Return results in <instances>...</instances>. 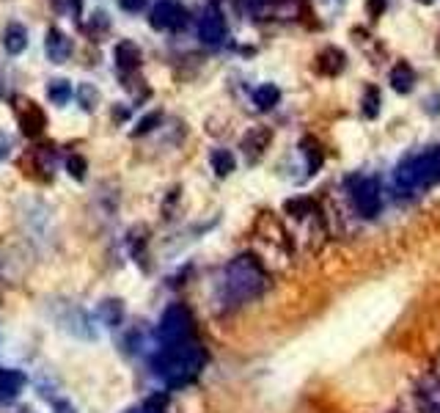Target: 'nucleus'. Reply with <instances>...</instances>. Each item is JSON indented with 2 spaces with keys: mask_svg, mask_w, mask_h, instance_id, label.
I'll return each instance as SVG.
<instances>
[{
  "mask_svg": "<svg viewBox=\"0 0 440 413\" xmlns=\"http://www.w3.org/2000/svg\"><path fill=\"white\" fill-rule=\"evenodd\" d=\"M160 118H163V114H160V111H155V114L143 116L141 121H138V127L132 130V135H146V132H152V130L160 124Z\"/></svg>",
  "mask_w": 440,
  "mask_h": 413,
  "instance_id": "24",
  "label": "nucleus"
},
{
  "mask_svg": "<svg viewBox=\"0 0 440 413\" xmlns=\"http://www.w3.org/2000/svg\"><path fill=\"white\" fill-rule=\"evenodd\" d=\"M308 210H311V201H308V198H292V201H286V212H292L294 218H303Z\"/></svg>",
  "mask_w": 440,
  "mask_h": 413,
  "instance_id": "25",
  "label": "nucleus"
},
{
  "mask_svg": "<svg viewBox=\"0 0 440 413\" xmlns=\"http://www.w3.org/2000/svg\"><path fill=\"white\" fill-rule=\"evenodd\" d=\"M77 100H80V105H83L86 111H94V108L100 105V91H97L94 86L83 83V86L77 88Z\"/></svg>",
  "mask_w": 440,
  "mask_h": 413,
  "instance_id": "23",
  "label": "nucleus"
},
{
  "mask_svg": "<svg viewBox=\"0 0 440 413\" xmlns=\"http://www.w3.org/2000/svg\"><path fill=\"white\" fill-rule=\"evenodd\" d=\"M265 287H267V276H265L262 265L248 254L231 259L223 270V300L231 306L259 297L265 293Z\"/></svg>",
  "mask_w": 440,
  "mask_h": 413,
  "instance_id": "2",
  "label": "nucleus"
},
{
  "mask_svg": "<svg viewBox=\"0 0 440 413\" xmlns=\"http://www.w3.org/2000/svg\"><path fill=\"white\" fill-rule=\"evenodd\" d=\"M152 28L155 31H179L187 25V11L182 3L176 0H160L155 8H152V17H149Z\"/></svg>",
  "mask_w": 440,
  "mask_h": 413,
  "instance_id": "6",
  "label": "nucleus"
},
{
  "mask_svg": "<svg viewBox=\"0 0 440 413\" xmlns=\"http://www.w3.org/2000/svg\"><path fill=\"white\" fill-rule=\"evenodd\" d=\"M53 413H77L74 408H72V403H55V408H53Z\"/></svg>",
  "mask_w": 440,
  "mask_h": 413,
  "instance_id": "30",
  "label": "nucleus"
},
{
  "mask_svg": "<svg viewBox=\"0 0 440 413\" xmlns=\"http://www.w3.org/2000/svg\"><path fill=\"white\" fill-rule=\"evenodd\" d=\"M58 322L63 325V331H69V334H74V336H80V339H97L94 320H91L83 309H77V306H69L66 314L58 317Z\"/></svg>",
  "mask_w": 440,
  "mask_h": 413,
  "instance_id": "8",
  "label": "nucleus"
},
{
  "mask_svg": "<svg viewBox=\"0 0 440 413\" xmlns=\"http://www.w3.org/2000/svg\"><path fill=\"white\" fill-rule=\"evenodd\" d=\"M421 3H432V0H421Z\"/></svg>",
  "mask_w": 440,
  "mask_h": 413,
  "instance_id": "32",
  "label": "nucleus"
},
{
  "mask_svg": "<svg viewBox=\"0 0 440 413\" xmlns=\"http://www.w3.org/2000/svg\"><path fill=\"white\" fill-rule=\"evenodd\" d=\"M438 53H440V39H438Z\"/></svg>",
  "mask_w": 440,
  "mask_h": 413,
  "instance_id": "33",
  "label": "nucleus"
},
{
  "mask_svg": "<svg viewBox=\"0 0 440 413\" xmlns=\"http://www.w3.org/2000/svg\"><path fill=\"white\" fill-rule=\"evenodd\" d=\"M45 114H42V108L36 105V102H22V108H19V127H22V132L28 135V138H36V135H42L45 132Z\"/></svg>",
  "mask_w": 440,
  "mask_h": 413,
  "instance_id": "10",
  "label": "nucleus"
},
{
  "mask_svg": "<svg viewBox=\"0 0 440 413\" xmlns=\"http://www.w3.org/2000/svg\"><path fill=\"white\" fill-rule=\"evenodd\" d=\"M25 389V375L17 369H0V403H14Z\"/></svg>",
  "mask_w": 440,
  "mask_h": 413,
  "instance_id": "11",
  "label": "nucleus"
},
{
  "mask_svg": "<svg viewBox=\"0 0 440 413\" xmlns=\"http://www.w3.org/2000/svg\"><path fill=\"white\" fill-rule=\"evenodd\" d=\"M278 100H281V91H278V86H273V83H265V86H259V88L253 91V102H256L259 111H270V108H275Z\"/></svg>",
  "mask_w": 440,
  "mask_h": 413,
  "instance_id": "18",
  "label": "nucleus"
},
{
  "mask_svg": "<svg viewBox=\"0 0 440 413\" xmlns=\"http://www.w3.org/2000/svg\"><path fill=\"white\" fill-rule=\"evenodd\" d=\"M8 149H11V141H8V135H3V132H0V160H6V157H8Z\"/></svg>",
  "mask_w": 440,
  "mask_h": 413,
  "instance_id": "28",
  "label": "nucleus"
},
{
  "mask_svg": "<svg viewBox=\"0 0 440 413\" xmlns=\"http://www.w3.org/2000/svg\"><path fill=\"white\" fill-rule=\"evenodd\" d=\"M157 339H160V348L163 345L184 342V339H193V317H190V311L184 306L165 309L163 320L157 325Z\"/></svg>",
  "mask_w": 440,
  "mask_h": 413,
  "instance_id": "5",
  "label": "nucleus"
},
{
  "mask_svg": "<svg viewBox=\"0 0 440 413\" xmlns=\"http://www.w3.org/2000/svg\"><path fill=\"white\" fill-rule=\"evenodd\" d=\"M212 3H218V0H212Z\"/></svg>",
  "mask_w": 440,
  "mask_h": 413,
  "instance_id": "34",
  "label": "nucleus"
},
{
  "mask_svg": "<svg viewBox=\"0 0 440 413\" xmlns=\"http://www.w3.org/2000/svg\"><path fill=\"white\" fill-rule=\"evenodd\" d=\"M204 361H207L204 348L196 339H184L176 345H163L152 358V369L165 386L176 389V386L190 383L204 369Z\"/></svg>",
  "mask_w": 440,
  "mask_h": 413,
  "instance_id": "1",
  "label": "nucleus"
},
{
  "mask_svg": "<svg viewBox=\"0 0 440 413\" xmlns=\"http://www.w3.org/2000/svg\"><path fill=\"white\" fill-rule=\"evenodd\" d=\"M413 86H416V72L410 69V63L407 61L393 63V69H391V88L399 91V94H407V91H413Z\"/></svg>",
  "mask_w": 440,
  "mask_h": 413,
  "instance_id": "16",
  "label": "nucleus"
},
{
  "mask_svg": "<svg viewBox=\"0 0 440 413\" xmlns=\"http://www.w3.org/2000/svg\"><path fill=\"white\" fill-rule=\"evenodd\" d=\"M47 97H50V102H55V105H66L72 100V83L69 80H50Z\"/></svg>",
  "mask_w": 440,
  "mask_h": 413,
  "instance_id": "20",
  "label": "nucleus"
},
{
  "mask_svg": "<svg viewBox=\"0 0 440 413\" xmlns=\"http://www.w3.org/2000/svg\"><path fill=\"white\" fill-rule=\"evenodd\" d=\"M349 198H352V207L358 210V215H363V218H375L383 210V190L375 177L349 179Z\"/></svg>",
  "mask_w": 440,
  "mask_h": 413,
  "instance_id": "4",
  "label": "nucleus"
},
{
  "mask_svg": "<svg viewBox=\"0 0 440 413\" xmlns=\"http://www.w3.org/2000/svg\"><path fill=\"white\" fill-rule=\"evenodd\" d=\"M198 39L204 45H212V47H218L220 42L226 39V20H223V14L215 6H210L201 14V20H198Z\"/></svg>",
  "mask_w": 440,
  "mask_h": 413,
  "instance_id": "7",
  "label": "nucleus"
},
{
  "mask_svg": "<svg viewBox=\"0 0 440 413\" xmlns=\"http://www.w3.org/2000/svg\"><path fill=\"white\" fill-rule=\"evenodd\" d=\"M118 6H121L124 11H129V14H138V11L146 8V0H118Z\"/></svg>",
  "mask_w": 440,
  "mask_h": 413,
  "instance_id": "27",
  "label": "nucleus"
},
{
  "mask_svg": "<svg viewBox=\"0 0 440 413\" xmlns=\"http://www.w3.org/2000/svg\"><path fill=\"white\" fill-rule=\"evenodd\" d=\"M45 50H47V59L53 63H66L72 59V39L66 33H61L58 28H50L47 39H45Z\"/></svg>",
  "mask_w": 440,
  "mask_h": 413,
  "instance_id": "9",
  "label": "nucleus"
},
{
  "mask_svg": "<svg viewBox=\"0 0 440 413\" xmlns=\"http://www.w3.org/2000/svg\"><path fill=\"white\" fill-rule=\"evenodd\" d=\"M270 130L267 127H256V130H251L245 138H242V149H245V157L253 163V160H259L262 157V152L267 149V143H270Z\"/></svg>",
  "mask_w": 440,
  "mask_h": 413,
  "instance_id": "12",
  "label": "nucleus"
},
{
  "mask_svg": "<svg viewBox=\"0 0 440 413\" xmlns=\"http://www.w3.org/2000/svg\"><path fill=\"white\" fill-rule=\"evenodd\" d=\"M210 160H212V171H215L218 177H228V174L234 171V166H237V163H234V155H231L228 149H215Z\"/></svg>",
  "mask_w": 440,
  "mask_h": 413,
  "instance_id": "19",
  "label": "nucleus"
},
{
  "mask_svg": "<svg viewBox=\"0 0 440 413\" xmlns=\"http://www.w3.org/2000/svg\"><path fill=\"white\" fill-rule=\"evenodd\" d=\"M317 66L322 75H338L344 66H347V56L338 50V47H325L320 56H317Z\"/></svg>",
  "mask_w": 440,
  "mask_h": 413,
  "instance_id": "17",
  "label": "nucleus"
},
{
  "mask_svg": "<svg viewBox=\"0 0 440 413\" xmlns=\"http://www.w3.org/2000/svg\"><path fill=\"white\" fill-rule=\"evenodd\" d=\"M66 169H69V174L74 179H86V160H83L80 155H72V157L66 160Z\"/></svg>",
  "mask_w": 440,
  "mask_h": 413,
  "instance_id": "26",
  "label": "nucleus"
},
{
  "mask_svg": "<svg viewBox=\"0 0 440 413\" xmlns=\"http://www.w3.org/2000/svg\"><path fill=\"white\" fill-rule=\"evenodd\" d=\"M113 59H116V66H118L121 72H132V69H138V66H141V47H138L135 42L124 39V42H118V45H116Z\"/></svg>",
  "mask_w": 440,
  "mask_h": 413,
  "instance_id": "13",
  "label": "nucleus"
},
{
  "mask_svg": "<svg viewBox=\"0 0 440 413\" xmlns=\"http://www.w3.org/2000/svg\"><path fill=\"white\" fill-rule=\"evenodd\" d=\"M129 413H160V411H155L152 405H143V408H135V411H129Z\"/></svg>",
  "mask_w": 440,
  "mask_h": 413,
  "instance_id": "31",
  "label": "nucleus"
},
{
  "mask_svg": "<svg viewBox=\"0 0 440 413\" xmlns=\"http://www.w3.org/2000/svg\"><path fill=\"white\" fill-rule=\"evenodd\" d=\"M3 47H6V53L19 56L28 47V31H25V25H19V22L6 25V31H3Z\"/></svg>",
  "mask_w": 440,
  "mask_h": 413,
  "instance_id": "14",
  "label": "nucleus"
},
{
  "mask_svg": "<svg viewBox=\"0 0 440 413\" xmlns=\"http://www.w3.org/2000/svg\"><path fill=\"white\" fill-rule=\"evenodd\" d=\"M440 182V149L432 146L421 155H413V157H404L396 171H393V185L399 193H418V190H427L432 185Z\"/></svg>",
  "mask_w": 440,
  "mask_h": 413,
  "instance_id": "3",
  "label": "nucleus"
},
{
  "mask_svg": "<svg viewBox=\"0 0 440 413\" xmlns=\"http://www.w3.org/2000/svg\"><path fill=\"white\" fill-rule=\"evenodd\" d=\"M300 149H303V155L308 157V174H314V171L322 166V149H320V143H317L314 138H306V141L300 143Z\"/></svg>",
  "mask_w": 440,
  "mask_h": 413,
  "instance_id": "21",
  "label": "nucleus"
},
{
  "mask_svg": "<svg viewBox=\"0 0 440 413\" xmlns=\"http://www.w3.org/2000/svg\"><path fill=\"white\" fill-rule=\"evenodd\" d=\"M383 6H385V0H369V11H372L375 17L383 14Z\"/></svg>",
  "mask_w": 440,
  "mask_h": 413,
  "instance_id": "29",
  "label": "nucleus"
},
{
  "mask_svg": "<svg viewBox=\"0 0 440 413\" xmlns=\"http://www.w3.org/2000/svg\"><path fill=\"white\" fill-rule=\"evenodd\" d=\"M97 317H100V322H102V325H108V328H118V325L124 322V303H121L118 297H108V300H102V303L97 306Z\"/></svg>",
  "mask_w": 440,
  "mask_h": 413,
  "instance_id": "15",
  "label": "nucleus"
},
{
  "mask_svg": "<svg viewBox=\"0 0 440 413\" xmlns=\"http://www.w3.org/2000/svg\"><path fill=\"white\" fill-rule=\"evenodd\" d=\"M380 114V91L375 86H366V94H363V116L375 118Z\"/></svg>",
  "mask_w": 440,
  "mask_h": 413,
  "instance_id": "22",
  "label": "nucleus"
}]
</instances>
